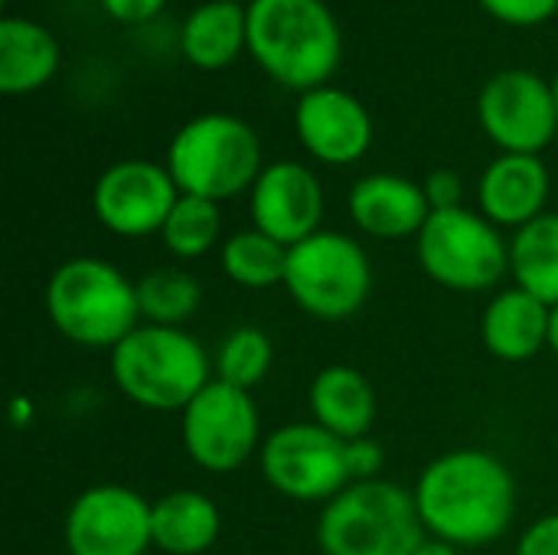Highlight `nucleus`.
Returning <instances> with one entry per match:
<instances>
[{
  "mask_svg": "<svg viewBox=\"0 0 558 555\" xmlns=\"http://www.w3.org/2000/svg\"><path fill=\"white\" fill-rule=\"evenodd\" d=\"M167 0H101L105 13L114 16L118 23H147L163 10Z\"/></svg>",
  "mask_w": 558,
  "mask_h": 555,
  "instance_id": "2f4dec72",
  "label": "nucleus"
},
{
  "mask_svg": "<svg viewBox=\"0 0 558 555\" xmlns=\"http://www.w3.org/2000/svg\"><path fill=\"white\" fill-rule=\"evenodd\" d=\"M422 190H425V196H428L432 213H435V209H458V206H464V180H461L458 170H448V167L432 170V173L425 177Z\"/></svg>",
  "mask_w": 558,
  "mask_h": 555,
  "instance_id": "c756f323",
  "label": "nucleus"
},
{
  "mask_svg": "<svg viewBox=\"0 0 558 555\" xmlns=\"http://www.w3.org/2000/svg\"><path fill=\"white\" fill-rule=\"evenodd\" d=\"M350 219L369 239H415L432 216L422 183L402 173H366L347 196Z\"/></svg>",
  "mask_w": 558,
  "mask_h": 555,
  "instance_id": "dca6fc26",
  "label": "nucleus"
},
{
  "mask_svg": "<svg viewBox=\"0 0 558 555\" xmlns=\"http://www.w3.org/2000/svg\"><path fill=\"white\" fill-rule=\"evenodd\" d=\"M275 363V343L262 327H235L229 330L213 357L216 379L239 386V389H255Z\"/></svg>",
  "mask_w": 558,
  "mask_h": 555,
  "instance_id": "bb28decb",
  "label": "nucleus"
},
{
  "mask_svg": "<svg viewBox=\"0 0 558 555\" xmlns=\"http://www.w3.org/2000/svg\"><path fill=\"white\" fill-rule=\"evenodd\" d=\"M294 131L304 150L330 167L356 164L373 144V118L366 105L333 85L311 88L298 98Z\"/></svg>",
  "mask_w": 558,
  "mask_h": 555,
  "instance_id": "2eb2a0df",
  "label": "nucleus"
},
{
  "mask_svg": "<svg viewBox=\"0 0 558 555\" xmlns=\"http://www.w3.org/2000/svg\"><path fill=\"white\" fill-rule=\"evenodd\" d=\"M167 170L177 180L180 193L213 203L232 200L239 193H248L265 170L262 137L248 121L235 114H199L173 134L167 147Z\"/></svg>",
  "mask_w": 558,
  "mask_h": 555,
  "instance_id": "39448f33",
  "label": "nucleus"
},
{
  "mask_svg": "<svg viewBox=\"0 0 558 555\" xmlns=\"http://www.w3.org/2000/svg\"><path fill=\"white\" fill-rule=\"evenodd\" d=\"M180 49L196 69H226L248 49V7L239 0H206L183 20Z\"/></svg>",
  "mask_w": 558,
  "mask_h": 555,
  "instance_id": "4be33fe9",
  "label": "nucleus"
},
{
  "mask_svg": "<svg viewBox=\"0 0 558 555\" xmlns=\"http://www.w3.org/2000/svg\"><path fill=\"white\" fill-rule=\"evenodd\" d=\"M111 383L147 412H183L216 376L206 347L183 327H134L111 353Z\"/></svg>",
  "mask_w": 558,
  "mask_h": 555,
  "instance_id": "20e7f679",
  "label": "nucleus"
},
{
  "mask_svg": "<svg viewBox=\"0 0 558 555\" xmlns=\"http://www.w3.org/2000/svg\"><path fill=\"white\" fill-rule=\"evenodd\" d=\"M160 239L167 245V252L180 262L190 258H203L206 252H213L222 239V213L219 203L203 200V196H190L180 193L177 206L170 209Z\"/></svg>",
  "mask_w": 558,
  "mask_h": 555,
  "instance_id": "a878e982",
  "label": "nucleus"
},
{
  "mask_svg": "<svg viewBox=\"0 0 558 555\" xmlns=\"http://www.w3.org/2000/svg\"><path fill=\"white\" fill-rule=\"evenodd\" d=\"M347 468H350V481H379L383 468H386V451L376 438H353L347 442Z\"/></svg>",
  "mask_w": 558,
  "mask_h": 555,
  "instance_id": "c85d7f7f",
  "label": "nucleus"
},
{
  "mask_svg": "<svg viewBox=\"0 0 558 555\" xmlns=\"http://www.w3.org/2000/svg\"><path fill=\"white\" fill-rule=\"evenodd\" d=\"M180 438L190 461L209 474H232L262 451V415L248 389L213 379L183 412Z\"/></svg>",
  "mask_w": 558,
  "mask_h": 555,
  "instance_id": "9d476101",
  "label": "nucleus"
},
{
  "mask_svg": "<svg viewBox=\"0 0 558 555\" xmlns=\"http://www.w3.org/2000/svg\"><path fill=\"white\" fill-rule=\"evenodd\" d=\"M510 275L517 288L543 304H558V213H543L510 239Z\"/></svg>",
  "mask_w": 558,
  "mask_h": 555,
  "instance_id": "5701e85b",
  "label": "nucleus"
},
{
  "mask_svg": "<svg viewBox=\"0 0 558 555\" xmlns=\"http://www.w3.org/2000/svg\"><path fill=\"white\" fill-rule=\"evenodd\" d=\"M59 69L56 36L29 16L0 20V92L26 95L43 88Z\"/></svg>",
  "mask_w": 558,
  "mask_h": 555,
  "instance_id": "412c9836",
  "label": "nucleus"
},
{
  "mask_svg": "<svg viewBox=\"0 0 558 555\" xmlns=\"http://www.w3.org/2000/svg\"><path fill=\"white\" fill-rule=\"evenodd\" d=\"M62 543L69 555H147L150 500L124 484H95L69 504Z\"/></svg>",
  "mask_w": 558,
  "mask_h": 555,
  "instance_id": "f8f14e48",
  "label": "nucleus"
},
{
  "mask_svg": "<svg viewBox=\"0 0 558 555\" xmlns=\"http://www.w3.org/2000/svg\"><path fill=\"white\" fill-rule=\"evenodd\" d=\"M412 555H458V546H451L445 540H435V536H425Z\"/></svg>",
  "mask_w": 558,
  "mask_h": 555,
  "instance_id": "473e14b6",
  "label": "nucleus"
},
{
  "mask_svg": "<svg viewBox=\"0 0 558 555\" xmlns=\"http://www.w3.org/2000/svg\"><path fill=\"white\" fill-rule=\"evenodd\" d=\"M324 209V186L317 173L301 160L265 164L255 186L248 190L252 226L288 249L320 232Z\"/></svg>",
  "mask_w": 558,
  "mask_h": 555,
  "instance_id": "4468645a",
  "label": "nucleus"
},
{
  "mask_svg": "<svg viewBox=\"0 0 558 555\" xmlns=\"http://www.w3.org/2000/svg\"><path fill=\"white\" fill-rule=\"evenodd\" d=\"M307 406L314 422L343 442L366 438L376 422L373 383L347 363H330L311 379Z\"/></svg>",
  "mask_w": 558,
  "mask_h": 555,
  "instance_id": "6ab92c4d",
  "label": "nucleus"
},
{
  "mask_svg": "<svg viewBox=\"0 0 558 555\" xmlns=\"http://www.w3.org/2000/svg\"><path fill=\"white\" fill-rule=\"evenodd\" d=\"M549 186V167L539 154H500L477 180V209L500 229H523L546 213Z\"/></svg>",
  "mask_w": 558,
  "mask_h": 555,
  "instance_id": "f3484780",
  "label": "nucleus"
},
{
  "mask_svg": "<svg viewBox=\"0 0 558 555\" xmlns=\"http://www.w3.org/2000/svg\"><path fill=\"white\" fill-rule=\"evenodd\" d=\"M239 3H242V0H239Z\"/></svg>",
  "mask_w": 558,
  "mask_h": 555,
  "instance_id": "c9c22d12",
  "label": "nucleus"
},
{
  "mask_svg": "<svg viewBox=\"0 0 558 555\" xmlns=\"http://www.w3.org/2000/svg\"><path fill=\"white\" fill-rule=\"evenodd\" d=\"M425 536L415 494L383 478L350 484L317 517L324 555H412Z\"/></svg>",
  "mask_w": 558,
  "mask_h": 555,
  "instance_id": "423d86ee",
  "label": "nucleus"
},
{
  "mask_svg": "<svg viewBox=\"0 0 558 555\" xmlns=\"http://www.w3.org/2000/svg\"><path fill=\"white\" fill-rule=\"evenodd\" d=\"M422 272L448 291H490L510 272V242L481 209H435L415 236Z\"/></svg>",
  "mask_w": 558,
  "mask_h": 555,
  "instance_id": "6e6552de",
  "label": "nucleus"
},
{
  "mask_svg": "<svg viewBox=\"0 0 558 555\" xmlns=\"http://www.w3.org/2000/svg\"><path fill=\"white\" fill-rule=\"evenodd\" d=\"M43 301L56 334L82 350L111 353L134 327L144 324L137 307V281L95 255H78L56 265Z\"/></svg>",
  "mask_w": 558,
  "mask_h": 555,
  "instance_id": "f03ea898",
  "label": "nucleus"
},
{
  "mask_svg": "<svg viewBox=\"0 0 558 555\" xmlns=\"http://www.w3.org/2000/svg\"><path fill=\"white\" fill-rule=\"evenodd\" d=\"M549 350L558 357V304L553 307V321H549Z\"/></svg>",
  "mask_w": 558,
  "mask_h": 555,
  "instance_id": "72a5a7b5",
  "label": "nucleus"
},
{
  "mask_svg": "<svg viewBox=\"0 0 558 555\" xmlns=\"http://www.w3.org/2000/svg\"><path fill=\"white\" fill-rule=\"evenodd\" d=\"M517 555H558V514L533 520L517 543Z\"/></svg>",
  "mask_w": 558,
  "mask_h": 555,
  "instance_id": "7c9ffc66",
  "label": "nucleus"
},
{
  "mask_svg": "<svg viewBox=\"0 0 558 555\" xmlns=\"http://www.w3.org/2000/svg\"><path fill=\"white\" fill-rule=\"evenodd\" d=\"M340 26L324 0H252L248 52L284 88L327 85L340 65Z\"/></svg>",
  "mask_w": 558,
  "mask_h": 555,
  "instance_id": "7ed1b4c3",
  "label": "nucleus"
},
{
  "mask_svg": "<svg viewBox=\"0 0 558 555\" xmlns=\"http://www.w3.org/2000/svg\"><path fill=\"white\" fill-rule=\"evenodd\" d=\"M262 478L271 491L294 504H330L347 491V442L311 422H288L275 429L258 451Z\"/></svg>",
  "mask_w": 558,
  "mask_h": 555,
  "instance_id": "1a4fd4ad",
  "label": "nucleus"
},
{
  "mask_svg": "<svg viewBox=\"0 0 558 555\" xmlns=\"http://www.w3.org/2000/svg\"><path fill=\"white\" fill-rule=\"evenodd\" d=\"M484 134L504 154H543L558 134L553 85L530 69H500L477 95Z\"/></svg>",
  "mask_w": 558,
  "mask_h": 555,
  "instance_id": "9b49d317",
  "label": "nucleus"
},
{
  "mask_svg": "<svg viewBox=\"0 0 558 555\" xmlns=\"http://www.w3.org/2000/svg\"><path fill=\"white\" fill-rule=\"evenodd\" d=\"M180 200V186L170 177L167 164L154 160H118L101 170L92 186L95 219L121 239L160 236L170 209Z\"/></svg>",
  "mask_w": 558,
  "mask_h": 555,
  "instance_id": "ddd939ff",
  "label": "nucleus"
},
{
  "mask_svg": "<svg viewBox=\"0 0 558 555\" xmlns=\"http://www.w3.org/2000/svg\"><path fill=\"white\" fill-rule=\"evenodd\" d=\"M412 494L425 533L458 550L497 543L517 517V478L484 448L438 455L425 464Z\"/></svg>",
  "mask_w": 558,
  "mask_h": 555,
  "instance_id": "f257e3e1",
  "label": "nucleus"
},
{
  "mask_svg": "<svg viewBox=\"0 0 558 555\" xmlns=\"http://www.w3.org/2000/svg\"><path fill=\"white\" fill-rule=\"evenodd\" d=\"M284 265H288V245L275 242L271 236L258 232L255 226L226 236L219 245L222 275L232 285L248 288V291H265V288L284 285Z\"/></svg>",
  "mask_w": 558,
  "mask_h": 555,
  "instance_id": "b1692460",
  "label": "nucleus"
},
{
  "mask_svg": "<svg viewBox=\"0 0 558 555\" xmlns=\"http://www.w3.org/2000/svg\"><path fill=\"white\" fill-rule=\"evenodd\" d=\"M549 85H553V101H556V114H558V72H556V79H553Z\"/></svg>",
  "mask_w": 558,
  "mask_h": 555,
  "instance_id": "f704fd0d",
  "label": "nucleus"
},
{
  "mask_svg": "<svg viewBox=\"0 0 558 555\" xmlns=\"http://www.w3.org/2000/svg\"><path fill=\"white\" fill-rule=\"evenodd\" d=\"M203 301L199 281L186 268H154L137 278V307L144 324L183 327Z\"/></svg>",
  "mask_w": 558,
  "mask_h": 555,
  "instance_id": "393cba45",
  "label": "nucleus"
},
{
  "mask_svg": "<svg viewBox=\"0 0 558 555\" xmlns=\"http://www.w3.org/2000/svg\"><path fill=\"white\" fill-rule=\"evenodd\" d=\"M222 533V514L203 491L180 487L150 504L154 550L163 555H203Z\"/></svg>",
  "mask_w": 558,
  "mask_h": 555,
  "instance_id": "aec40b11",
  "label": "nucleus"
},
{
  "mask_svg": "<svg viewBox=\"0 0 558 555\" xmlns=\"http://www.w3.org/2000/svg\"><path fill=\"white\" fill-rule=\"evenodd\" d=\"M281 288L307 317L340 324L356 317L369 301L373 262L353 236L320 229L288 249Z\"/></svg>",
  "mask_w": 558,
  "mask_h": 555,
  "instance_id": "0eeeda50",
  "label": "nucleus"
},
{
  "mask_svg": "<svg viewBox=\"0 0 558 555\" xmlns=\"http://www.w3.org/2000/svg\"><path fill=\"white\" fill-rule=\"evenodd\" d=\"M553 307L523 288L494 294L481 314V343L504 363H526L549 347Z\"/></svg>",
  "mask_w": 558,
  "mask_h": 555,
  "instance_id": "a211bd4d",
  "label": "nucleus"
},
{
  "mask_svg": "<svg viewBox=\"0 0 558 555\" xmlns=\"http://www.w3.org/2000/svg\"><path fill=\"white\" fill-rule=\"evenodd\" d=\"M494 20L510 26H539L558 13V0H477Z\"/></svg>",
  "mask_w": 558,
  "mask_h": 555,
  "instance_id": "cd10ccee",
  "label": "nucleus"
}]
</instances>
